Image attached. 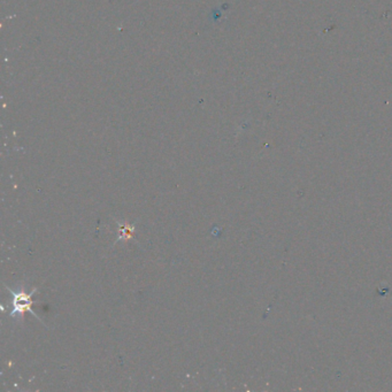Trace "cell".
Listing matches in <instances>:
<instances>
[{"label":"cell","instance_id":"cell-1","mask_svg":"<svg viewBox=\"0 0 392 392\" xmlns=\"http://www.w3.org/2000/svg\"><path fill=\"white\" fill-rule=\"evenodd\" d=\"M6 288H7V290H8L9 294L13 296V310L9 313L10 317L15 318L16 320L20 319L22 321V320H23L24 312H30L33 317L37 318V320H39L41 323H44L43 321H41V319L38 317V314L35 313L31 308V305H32L31 297L38 290V288H33L30 292L25 290L23 285H22V287H20V288H17V290H13L12 288L7 287V285H6Z\"/></svg>","mask_w":392,"mask_h":392},{"label":"cell","instance_id":"cell-2","mask_svg":"<svg viewBox=\"0 0 392 392\" xmlns=\"http://www.w3.org/2000/svg\"><path fill=\"white\" fill-rule=\"evenodd\" d=\"M119 224V238H117V242L119 241H128L134 237V230H135V224H129V223H120Z\"/></svg>","mask_w":392,"mask_h":392}]
</instances>
